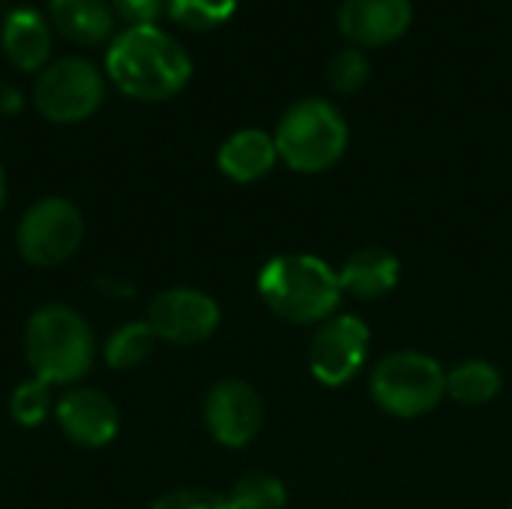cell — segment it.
<instances>
[{"label": "cell", "instance_id": "1", "mask_svg": "<svg viewBox=\"0 0 512 509\" xmlns=\"http://www.w3.org/2000/svg\"><path fill=\"white\" fill-rule=\"evenodd\" d=\"M105 66L111 81L126 96L141 102L171 99L192 78L189 51L156 24L126 27L117 33V39H111Z\"/></svg>", "mask_w": 512, "mask_h": 509}, {"label": "cell", "instance_id": "2", "mask_svg": "<svg viewBox=\"0 0 512 509\" xmlns=\"http://www.w3.org/2000/svg\"><path fill=\"white\" fill-rule=\"evenodd\" d=\"M258 294L273 315L288 324H324L339 312L342 282L324 258L276 255L258 273Z\"/></svg>", "mask_w": 512, "mask_h": 509}, {"label": "cell", "instance_id": "3", "mask_svg": "<svg viewBox=\"0 0 512 509\" xmlns=\"http://www.w3.org/2000/svg\"><path fill=\"white\" fill-rule=\"evenodd\" d=\"M27 363L42 384H72L93 363V333L69 306L39 309L24 330Z\"/></svg>", "mask_w": 512, "mask_h": 509}, {"label": "cell", "instance_id": "4", "mask_svg": "<svg viewBox=\"0 0 512 509\" xmlns=\"http://www.w3.org/2000/svg\"><path fill=\"white\" fill-rule=\"evenodd\" d=\"M279 159L300 174H321L333 168L348 150V123L342 111L318 96L294 102L276 126Z\"/></svg>", "mask_w": 512, "mask_h": 509}, {"label": "cell", "instance_id": "5", "mask_svg": "<svg viewBox=\"0 0 512 509\" xmlns=\"http://www.w3.org/2000/svg\"><path fill=\"white\" fill-rule=\"evenodd\" d=\"M369 393L384 414L417 420L447 396V369L423 351H393L372 369Z\"/></svg>", "mask_w": 512, "mask_h": 509}, {"label": "cell", "instance_id": "6", "mask_svg": "<svg viewBox=\"0 0 512 509\" xmlns=\"http://www.w3.org/2000/svg\"><path fill=\"white\" fill-rule=\"evenodd\" d=\"M105 96L102 72L84 57H63L42 69L33 87V102L51 123H78L90 117Z\"/></svg>", "mask_w": 512, "mask_h": 509}, {"label": "cell", "instance_id": "7", "mask_svg": "<svg viewBox=\"0 0 512 509\" xmlns=\"http://www.w3.org/2000/svg\"><path fill=\"white\" fill-rule=\"evenodd\" d=\"M84 237V219L78 207L66 198H42L36 201L18 228V252L36 267L63 264Z\"/></svg>", "mask_w": 512, "mask_h": 509}, {"label": "cell", "instance_id": "8", "mask_svg": "<svg viewBox=\"0 0 512 509\" xmlns=\"http://www.w3.org/2000/svg\"><path fill=\"white\" fill-rule=\"evenodd\" d=\"M372 330L357 315H333L318 324L309 342V369L324 387H345L360 375L369 357Z\"/></svg>", "mask_w": 512, "mask_h": 509}, {"label": "cell", "instance_id": "9", "mask_svg": "<svg viewBox=\"0 0 512 509\" xmlns=\"http://www.w3.org/2000/svg\"><path fill=\"white\" fill-rule=\"evenodd\" d=\"M204 423L222 447L240 450L258 438L264 426V402L246 381H219L204 399Z\"/></svg>", "mask_w": 512, "mask_h": 509}, {"label": "cell", "instance_id": "10", "mask_svg": "<svg viewBox=\"0 0 512 509\" xmlns=\"http://www.w3.org/2000/svg\"><path fill=\"white\" fill-rule=\"evenodd\" d=\"M147 324L156 339L171 345H198L219 327V303L195 288H171L150 303Z\"/></svg>", "mask_w": 512, "mask_h": 509}, {"label": "cell", "instance_id": "11", "mask_svg": "<svg viewBox=\"0 0 512 509\" xmlns=\"http://www.w3.org/2000/svg\"><path fill=\"white\" fill-rule=\"evenodd\" d=\"M411 18V0H342L339 6V30L357 48H381L402 39Z\"/></svg>", "mask_w": 512, "mask_h": 509}, {"label": "cell", "instance_id": "12", "mask_svg": "<svg viewBox=\"0 0 512 509\" xmlns=\"http://www.w3.org/2000/svg\"><path fill=\"white\" fill-rule=\"evenodd\" d=\"M57 420L63 432L81 447H105L117 435V426H120V417L111 399L87 387H78L60 399Z\"/></svg>", "mask_w": 512, "mask_h": 509}, {"label": "cell", "instance_id": "13", "mask_svg": "<svg viewBox=\"0 0 512 509\" xmlns=\"http://www.w3.org/2000/svg\"><path fill=\"white\" fill-rule=\"evenodd\" d=\"M399 279H402V261L384 246L357 249L339 267L342 291L357 300H381L396 291Z\"/></svg>", "mask_w": 512, "mask_h": 509}, {"label": "cell", "instance_id": "14", "mask_svg": "<svg viewBox=\"0 0 512 509\" xmlns=\"http://www.w3.org/2000/svg\"><path fill=\"white\" fill-rule=\"evenodd\" d=\"M219 171L234 183H255L273 171L279 162V150L270 132L264 129H240L219 147Z\"/></svg>", "mask_w": 512, "mask_h": 509}, {"label": "cell", "instance_id": "15", "mask_svg": "<svg viewBox=\"0 0 512 509\" xmlns=\"http://www.w3.org/2000/svg\"><path fill=\"white\" fill-rule=\"evenodd\" d=\"M0 45L6 51V57L24 69V72H36L48 63L51 54V27L45 21L42 12L24 6V9H12L0 27Z\"/></svg>", "mask_w": 512, "mask_h": 509}, {"label": "cell", "instance_id": "16", "mask_svg": "<svg viewBox=\"0 0 512 509\" xmlns=\"http://www.w3.org/2000/svg\"><path fill=\"white\" fill-rule=\"evenodd\" d=\"M48 18L54 30L78 45H102L114 36V6L105 0H51Z\"/></svg>", "mask_w": 512, "mask_h": 509}, {"label": "cell", "instance_id": "17", "mask_svg": "<svg viewBox=\"0 0 512 509\" xmlns=\"http://www.w3.org/2000/svg\"><path fill=\"white\" fill-rule=\"evenodd\" d=\"M501 387L504 378L489 360H465L447 372V396L468 408L492 402L501 393Z\"/></svg>", "mask_w": 512, "mask_h": 509}, {"label": "cell", "instance_id": "18", "mask_svg": "<svg viewBox=\"0 0 512 509\" xmlns=\"http://www.w3.org/2000/svg\"><path fill=\"white\" fill-rule=\"evenodd\" d=\"M225 498L231 509H285L288 504L285 483L267 471H252L240 477Z\"/></svg>", "mask_w": 512, "mask_h": 509}, {"label": "cell", "instance_id": "19", "mask_svg": "<svg viewBox=\"0 0 512 509\" xmlns=\"http://www.w3.org/2000/svg\"><path fill=\"white\" fill-rule=\"evenodd\" d=\"M237 0H168V18L183 30H213L225 24Z\"/></svg>", "mask_w": 512, "mask_h": 509}, {"label": "cell", "instance_id": "20", "mask_svg": "<svg viewBox=\"0 0 512 509\" xmlns=\"http://www.w3.org/2000/svg\"><path fill=\"white\" fill-rule=\"evenodd\" d=\"M153 345H156V333L150 324H126L108 339L105 354L114 369H132L153 354Z\"/></svg>", "mask_w": 512, "mask_h": 509}, {"label": "cell", "instance_id": "21", "mask_svg": "<svg viewBox=\"0 0 512 509\" xmlns=\"http://www.w3.org/2000/svg\"><path fill=\"white\" fill-rule=\"evenodd\" d=\"M369 57L363 54V48L351 45L333 54L330 66H327V78L339 93H357L366 81H369Z\"/></svg>", "mask_w": 512, "mask_h": 509}, {"label": "cell", "instance_id": "22", "mask_svg": "<svg viewBox=\"0 0 512 509\" xmlns=\"http://www.w3.org/2000/svg\"><path fill=\"white\" fill-rule=\"evenodd\" d=\"M51 408V396H48V384L42 381H27L21 387H15L12 399H9V411H12V420L21 423V426H39L45 420Z\"/></svg>", "mask_w": 512, "mask_h": 509}, {"label": "cell", "instance_id": "23", "mask_svg": "<svg viewBox=\"0 0 512 509\" xmlns=\"http://www.w3.org/2000/svg\"><path fill=\"white\" fill-rule=\"evenodd\" d=\"M150 509H231L225 495L204 492V489H180L162 495Z\"/></svg>", "mask_w": 512, "mask_h": 509}, {"label": "cell", "instance_id": "24", "mask_svg": "<svg viewBox=\"0 0 512 509\" xmlns=\"http://www.w3.org/2000/svg\"><path fill=\"white\" fill-rule=\"evenodd\" d=\"M162 12H168V0H114V15L129 27H150Z\"/></svg>", "mask_w": 512, "mask_h": 509}, {"label": "cell", "instance_id": "25", "mask_svg": "<svg viewBox=\"0 0 512 509\" xmlns=\"http://www.w3.org/2000/svg\"><path fill=\"white\" fill-rule=\"evenodd\" d=\"M3 195H6V183H3V171H0V207H3Z\"/></svg>", "mask_w": 512, "mask_h": 509}, {"label": "cell", "instance_id": "26", "mask_svg": "<svg viewBox=\"0 0 512 509\" xmlns=\"http://www.w3.org/2000/svg\"><path fill=\"white\" fill-rule=\"evenodd\" d=\"M510 509H512V507H510Z\"/></svg>", "mask_w": 512, "mask_h": 509}]
</instances>
